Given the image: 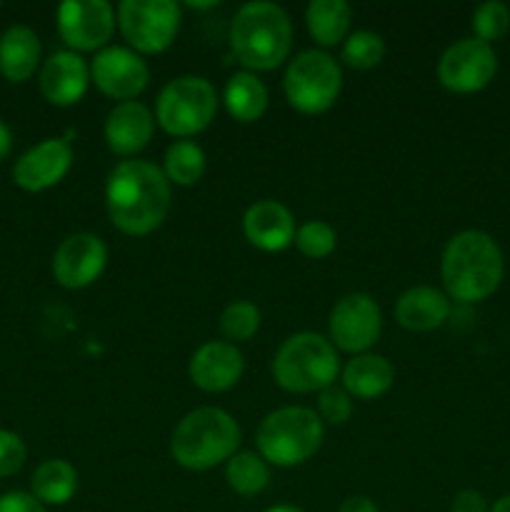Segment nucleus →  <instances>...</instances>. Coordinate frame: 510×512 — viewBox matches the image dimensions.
Listing matches in <instances>:
<instances>
[{
    "mask_svg": "<svg viewBox=\"0 0 510 512\" xmlns=\"http://www.w3.org/2000/svg\"><path fill=\"white\" fill-rule=\"evenodd\" d=\"M490 512H510V493L495 500V503L490 505Z\"/></svg>",
    "mask_w": 510,
    "mask_h": 512,
    "instance_id": "obj_38",
    "label": "nucleus"
},
{
    "mask_svg": "<svg viewBox=\"0 0 510 512\" xmlns=\"http://www.w3.org/2000/svg\"><path fill=\"white\" fill-rule=\"evenodd\" d=\"M293 243L305 258L323 260L335 250V245H338V235H335V230L330 228L325 220H308V223H303L298 230H295Z\"/></svg>",
    "mask_w": 510,
    "mask_h": 512,
    "instance_id": "obj_31",
    "label": "nucleus"
},
{
    "mask_svg": "<svg viewBox=\"0 0 510 512\" xmlns=\"http://www.w3.org/2000/svg\"><path fill=\"white\" fill-rule=\"evenodd\" d=\"M218 328L228 343H245L260 330V310L250 300H235L220 313Z\"/></svg>",
    "mask_w": 510,
    "mask_h": 512,
    "instance_id": "obj_28",
    "label": "nucleus"
},
{
    "mask_svg": "<svg viewBox=\"0 0 510 512\" xmlns=\"http://www.w3.org/2000/svg\"><path fill=\"white\" fill-rule=\"evenodd\" d=\"M0 512H48L43 503L33 498L30 493H5L0 495Z\"/></svg>",
    "mask_w": 510,
    "mask_h": 512,
    "instance_id": "obj_34",
    "label": "nucleus"
},
{
    "mask_svg": "<svg viewBox=\"0 0 510 512\" xmlns=\"http://www.w3.org/2000/svg\"><path fill=\"white\" fill-rule=\"evenodd\" d=\"M163 175L168 183L195 185L205 175V153L193 140H175L168 145L163 158Z\"/></svg>",
    "mask_w": 510,
    "mask_h": 512,
    "instance_id": "obj_26",
    "label": "nucleus"
},
{
    "mask_svg": "<svg viewBox=\"0 0 510 512\" xmlns=\"http://www.w3.org/2000/svg\"><path fill=\"white\" fill-rule=\"evenodd\" d=\"M188 8H195V10H208V8H215V3H188Z\"/></svg>",
    "mask_w": 510,
    "mask_h": 512,
    "instance_id": "obj_40",
    "label": "nucleus"
},
{
    "mask_svg": "<svg viewBox=\"0 0 510 512\" xmlns=\"http://www.w3.org/2000/svg\"><path fill=\"white\" fill-rule=\"evenodd\" d=\"M223 103L228 108L230 118H235L238 123H255L268 110V88L255 73L240 70V73L230 75L228 85H225Z\"/></svg>",
    "mask_w": 510,
    "mask_h": 512,
    "instance_id": "obj_23",
    "label": "nucleus"
},
{
    "mask_svg": "<svg viewBox=\"0 0 510 512\" xmlns=\"http://www.w3.org/2000/svg\"><path fill=\"white\" fill-rule=\"evenodd\" d=\"M385 43L373 30H355L343 43V63L353 70H373L383 63Z\"/></svg>",
    "mask_w": 510,
    "mask_h": 512,
    "instance_id": "obj_29",
    "label": "nucleus"
},
{
    "mask_svg": "<svg viewBox=\"0 0 510 512\" xmlns=\"http://www.w3.org/2000/svg\"><path fill=\"white\" fill-rule=\"evenodd\" d=\"M323 438L325 428L320 415L310 408L290 405V408L273 410L260 420L255 443H258V455L268 465L295 468L318 453Z\"/></svg>",
    "mask_w": 510,
    "mask_h": 512,
    "instance_id": "obj_5",
    "label": "nucleus"
},
{
    "mask_svg": "<svg viewBox=\"0 0 510 512\" xmlns=\"http://www.w3.org/2000/svg\"><path fill=\"white\" fill-rule=\"evenodd\" d=\"M395 368L388 358L375 353L355 355L343 368V390L350 398L378 400L393 388Z\"/></svg>",
    "mask_w": 510,
    "mask_h": 512,
    "instance_id": "obj_21",
    "label": "nucleus"
},
{
    "mask_svg": "<svg viewBox=\"0 0 510 512\" xmlns=\"http://www.w3.org/2000/svg\"><path fill=\"white\" fill-rule=\"evenodd\" d=\"M218 113V93L203 75H180L170 80L155 103V120L168 135L188 140L203 133Z\"/></svg>",
    "mask_w": 510,
    "mask_h": 512,
    "instance_id": "obj_7",
    "label": "nucleus"
},
{
    "mask_svg": "<svg viewBox=\"0 0 510 512\" xmlns=\"http://www.w3.org/2000/svg\"><path fill=\"white\" fill-rule=\"evenodd\" d=\"M498 73L493 45L478 38H460L438 60V80L455 95H473L488 88Z\"/></svg>",
    "mask_w": 510,
    "mask_h": 512,
    "instance_id": "obj_10",
    "label": "nucleus"
},
{
    "mask_svg": "<svg viewBox=\"0 0 510 512\" xmlns=\"http://www.w3.org/2000/svg\"><path fill=\"white\" fill-rule=\"evenodd\" d=\"M343 88V73L335 58L323 50H303L290 60L283 78L290 108L303 115H320L330 110Z\"/></svg>",
    "mask_w": 510,
    "mask_h": 512,
    "instance_id": "obj_8",
    "label": "nucleus"
},
{
    "mask_svg": "<svg viewBox=\"0 0 510 512\" xmlns=\"http://www.w3.org/2000/svg\"><path fill=\"white\" fill-rule=\"evenodd\" d=\"M450 298L430 285L405 290L395 303V320L410 333H430L448 323Z\"/></svg>",
    "mask_w": 510,
    "mask_h": 512,
    "instance_id": "obj_20",
    "label": "nucleus"
},
{
    "mask_svg": "<svg viewBox=\"0 0 510 512\" xmlns=\"http://www.w3.org/2000/svg\"><path fill=\"white\" fill-rule=\"evenodd\" d=\"M115 18L113 5L105 0H68L58 8V33L68 48L80 50H103L113 38Z\"/></svg>",
    "mask_w": 510,
    "mask_h": 512,
    "instance_id": "obj_12",
    "label": "nucleus"
},
{
    "mask_svg": "<svg viewBox=\"0 0 510 512\" xmlns=\"http://www.w3.org/2000/svg\"><path fill=\"white\" fill-rule=\"evenodd\" d=\"M28 450L20 435L10 433V430H0V478H10L18 473L25 465Z\"/></svg>",
    "mask_w": 510,
    "mask_h": 512,
    "instance_id": "obj_33",
    "label": "nucleus"
},
{
    "mask_svg": "<svg viewBox=\"0 0 510 512\" xmlns=\"http://www.w3.org/2000/svg\"><path fill=\"white\" fill-rule=\"evenodd\" d=\"M225 480H228L230 490L243 498H253L268 488L270 468L258 453H235L225 463Z\"/></svg>",
    "mask_w": 510,
    "mask_h": 512,
    "instance_id": "obj_27",
    "label": "nucleus"
},
{
    "mask_svg": "<svg viewBox=\"0 0 510 512\" xmlns=\"http://www.w3.org/2000/svg\"><path fill=\"white\" fill-rule=\"evenodd\" d=\"M118 28L138 55H158L175 43L180 30V5L173 0H123Z\"/></svg>",
    "mask_w": 510,
    "mask_h": 512,
    "instance_id": "obj_9",
    "label": "nucleus"
},
{
    "mask_svg": "<svg viewBox=\"0 0 510 512\" xmlns=\"http://www.w3.org/2000/svg\"><path fill=\"white\" fill-rule=\"evenodd\" d=\"M265 512H303V510L293 508V505H275V508H268Z\"/></svg>",
    "mask_w": 510,
    "mask_h": 512,
    "instance_id": "obj_39",
    "label": "nucleus"
},
{
    "mask_svg": "<svg viewBox=\"0 0 510 512\" xmlns=\"http://www.w3.org/2000/svg\"><path fill=\"white\" fill-rule=\"evenodd\" d=\"M350 5L345 0H313L305 10L310 38L323 48L345 43L350 35Z\"/></svg>",
    "mask_w": 510,
    "mask_h": 512,
    "instance_id": "obj_24",
    "label": "nucleus"
},
{
    "mask_svg": "<svg viewBox=\"0 0 510 512\" xmlns=\"http://www.w3.org/2000/svg\"><path fill=\"white\" fill-rule=\"evenodd\" d=\"M108 218L120 233L143 238L163 225L170 210V183L148 160H123L105 185Z\"/></svg>",
    "mask_w": 510,
    "mask_h": 512,
    "instance_id": "obj_1",
    "label": "nucleus"
},
{
    "mask_svg": "<svg viewBox=\"0 0 510 512\" xmlns=\"http://www.w3.org/2000/svg\"><path fill=\"white\" fill-rule=\"evenodd\" d=\"M90 65L73 50L53 53L40 68V93L50 105L70 108L88 93Z\"/></svg>",
    "mask_w": 510,
    "mask_h": 512,
    "instance_id": "obj_17",
    "label": "nucleus"
},
{
    "mask_svg": "<svg viewBox=\"0 0 510 512\" xmlns=\"http://www.w3.org/2000/svg\"><path fill=\"white\" fill-rule=\"evenodd\" d=\"M243 233L253 248L280 253L295 240V220L278 200H258L243 215Z\"/></svg>",
    "mask_w": 510,
    "mask_h": 512,
    "instance_id": "obj_18",
    "label": "nucleus"
},
{
    "mask_svg": "<svg viewBox=\"0 0 510 512\" xmlns=\"http://www.w3.org/2000/svg\"><path fill=\"white\" fill-rule=\"evenodd\" d=\"M0 8H3V5H0Z\"/></svg>",
    "mask_w": 510,
    "mask_h": 512,
    "instance_id": "obj_41",
    "label": "nucleus"
},
{
    "mask_svg": "<svg viewBox=\"0 0 510 512\" xmlns=\"http://www.w3.org/2000/svg\"><path fill=\"white\" fill-rule=\"evenodd\" d=\"M150 70L143 55L130 48H103L90 63V83L108 98L130 103L148 88Z\"/></svg>",
    "mask_w": 510,
    "mask_h": 512,
    "instance_id": "obj_13",
    "label": "nucleus"
},
{
    "mask_svg": "<svg viewBox=\"0 0 510 512\" xmlns=\"http://www.w3.org/2000/svg\"><path fill=\"white\" fill-rule=\"evenodd\" d=\"M440 278L445 295L455 303H483L505 278V258L498 240L483 230L453 235L443 250Z\"/></svg>",
    "mask_w": 510,
    "mask_h": 512,
    "instance_id": "obj_2",
    "label": "nucleus"
},
{
    "mask_svg": "<svg viewBox=\"0 0 510 512\" xmlns=\"http://www.w3.org/2000/svg\"><path fill=\"white\" fill-rule=\"evenodd\" d=\"M230 48L248 73H268L288 60L293 23L275 3H245L230 23Z\"/></svg>",
    "mask_w": 510,
    "mask_h": 512,
    "instance_id": "obj_3",
    "label": "nucleus"
},
{
    "mask_svg": "<svg viewBox=\"0 0 510 512\" xmlns=\"http://www.w3.org/2000/svg\"><path fill=\"white\" fill-rule=\"evenodd\" d=\"M318 415L320 420H325L330 425H345L350 420V415H353V398L343 388L330 385V388L320 390Z\"/></svg>",
    "mask_w": 510,
    "mask_h": 512,
    "instance_id": "obj_32",
    "label": "nucleus"
},
{
    "mask_svg": "<svg viewBox=\"0 0 510 512\" xmlns=\"http://www.w3.org/2000/svg\"><path fill=\"white\" fill-rule=\"evenodd\" d=\"M240 448V425L220 408H195L175 425L170 455L193 473L228 463Z\"/></svg>",
    "mask_w": 510,
    "mask_h": 512,
    "instance_id": "obj_4",
    "label": "nucleus"
},
{
    "mask_svg": "<svg viewBox=\"0 0 510 512\" xmlns=\"http://www.w3.org/2000/svg\"><path fill=\"white\" fill-rule=\"evenodd\" d=\"M243 353L228 340H210L193 353L188 363V375L195 388L203 393H225L243 378Z\"/></svg>",
    "mask_w": 510,
    "mask_h": 512,
    "instance_id": "obj_16",
    "label": "nucleus"
},
{
    "mask_svg": "<svg viewBox=\"0 0 510 512\" xmlns=\"http://www.w3.org/2000/svg\"><path fill=\"white\" fill-rule=\"evenodd\" d=\"M10 148H13V138H10L8 125L0 120V160H5V155L10 153Z\"/></svg>",
    "mask_w": 510,
    "mask_h": 512,
    "instance_id": "obj_37",
    "label": "nucleus"
},
{
    "mask_svg": "<svg viewBox=\"0 0 510 512\" xmlns=\"http://www.w3.org/2000/svg\"><path fill=\"white\" fill-rule=\"evenodd\" d=\"M473 38L483 40V43L493 45L498 40H503L510 30V8L500 0H488V3H480L473 10Z\"/></svg>",
    "mask_w": 510,
    "mask_h": 512,
    "instance_id": "obj_30",
    "label": "nucleus"
},
{
    "mask_svg": "<svg viewBox=\"0 0 510 512\" xmlns=\"http://www.w3.org/2000/svg\"><path fill=\"white\" fill-rule=\"evenodd\" d=\"M70 165H73V148L68 140L48 138L20 155L13 168V180L28 193H40L58 185L68 175Z\"/></svg>",
    "mask_w": 510,
    "mask_h": 512,
    "instance_id": "obj_15",
    "label": "nucleus"
},
{
    "mask_svg": "<svg viewBox=\"0 0 510 512\" xmlns=\"http://www.w3.org/2000/svg\"><path fill=\"white\" fill-rule=\"evenodd\" d=\"M40 65V38L25 25H13L0 35V75L10 83H25Z\"/></svg>",
    "mask_w": 510,
    "mask_h": 512,
    "instance_id": "obj_22",
    "label": "nucleus"
},
{
    "mask_svg": "<svg viewBox=\"0 0 510 512\" xmlns=\"http://www.w3.org/2000/svg\"><path fill=\"white\" fill-rule=\"evenodd\" d=\"M108 248L93 233H73L53 255V278L68 290H83L103 275Z\"/></svg>",
    "mask_w": 510,
    "mask_h": 512,
    "instance_id": "obj_14",
    "label": "nucleus"
},
{
    "mask_svg": "<svg viewBox=\"0 0 510 512\" xmlns=\"http://www.w3.org/2000/svg\"><path fill=\"white\" fill-rule=\"evenodd\" d=\"M450 512H490V505L483 493L468 488L455 495L453 503H450Z\"/></svg>",
    "mask_w": 510,
    "mask_h": 512,
    "instance_id": "obj_35",
    "label": "nucleus"
},
{
    "mask_svg": "<svg viewBox=\"0 0 510 512\" xmlns=\"http://www.w3.org/2000/svg\"><path fill=\"white\" fill-rule=\"evenodd\" d=\"M155 130V118L143 103L130 100V103H118L108 113L105 120V143L113 150L115 155H128L140 153L145 145L150 143Z\"/></svg>",
    "mask_w": 510,
    "mask_h": 512,
    "instance_id": "obj_19",
    "label": "nucleus"
},
{
    "mask_svg": "<svg viewBox=\"0 0 510 512\" xmlns=\"http://www.w3.org/2000/svg\"><path fill=\"white\" fill-rule=\"evenodd\" d=\"M383 318L380 308L368 293H350L333 305L328 318V333L333 348L343 353L363 355L378 343Z\"/></svg>",
    "mask_w": 510,
    "mask_h": 512,
    "instance_id": "obj_11",
    "label": "nucleus"
},
{
    "mask_svg": "<svg viewBox=\"0 0 510 512\" xmlns=\"http://www.w3.org/2000/svg\"><path fill=\"white\" fill-rule=\"evenodd\" d=\"M33 498L43 505H65L78 490V473L68 460H45L30 478Z\"/></svg>",
    "mask_w": 510,
    "mask_h": 512,
    "instance_id": "obj_25",
    "label": "nucleus"
},
{
    "mask_svg": "<svg viewBox=\"0 0 510 512\" xmlns=\"http://www.w3.org/2000/svg\"><path fill=\"white\" fill-rule=\"evenodd\" d=\"M340 375L338 350L318 333H295L273 358V378L288 393H320Z\"/></svg>",
    "mask_w": 510,
    "mask_h": 512,
    "instance_id": "obj_6",
    "label": "nucleus"
},
{
    "mask_svg": "<svg viewBox=\"0 0 510 512\" xmlns=\"http://www.w3.org/2000/svg\"><path fill=\"white\" fill-rule=\"evenodd\" d=\"M338 512H380V510L378 505H375L370 498H365V495H353V498L343 500V505H340Z\"/></svg>",
    "mask_w": 510,
    "mask_h": 512,
    "instance_id": "obj_36",
    "label": "nucleus"
}]
</instances>
